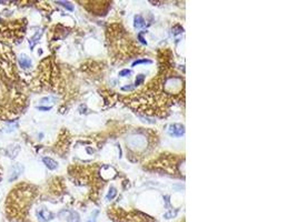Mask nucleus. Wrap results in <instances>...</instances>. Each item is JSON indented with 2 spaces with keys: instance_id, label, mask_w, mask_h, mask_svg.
Segmentation results:
<instances>
[{
  "instance_id": "7",
  "label": "nucleus",
  "mask_w": 297,
  "mask_h": 222,
  "mask_svg": "<svg viewBox=\"0 0 297 222\" xmlns=\"http://www.w3.org/2000/svg\"><path fill=\"white\" fill-rule=\"evenodd\" d=\"M41 35H42V31H38L37 33H35V36L32 37L31 39L29 40V46H30V48H34V46H35L37 42H38V40L40 39V37H41Z\"/></svg>"
},
{
  "instance_id": "1",
  "label": "nucleus",
  "mask_w": 297,
  "mask_h": 222,
  "mask_svg": "<svg viewBox=\"0 0 297 222\" xmlns=\"http://www.w3.org/2000/svg\"><path fill=\"white\" fill-rule=\"evenodd\" d=\"M37 216H38L39 222H48L55 218V214L47 209H40L37 211Z\"/></svg>"
},
{
  "instance_id": "11",
  "label": "nucleus",
  "mask_w": 297,
  "mask_h": 222,
  "mask_svg": "<svg viewBox=\"0 0 297 222\" xmlns=\"http://www.w3.org/2000/svg\"><path fill=\"white\" fill-rule=\"evenodd\" d=\"M144 80H145V75H138L137 77H136V80H135V85L134 87H137V86H140L141 83L144 82Z\"/></svg>"
},
{
  "instance_id": "15",
  "label": "nucleus",
  "mask_w": 297,
  "mask_h": 222,
  "mask_svg": "<svg viewBox=\"0 0 297 222\" xmlns=\"http://www.w3.org/2000/svg\"><path fill=\"white\" fill-rule=\"evenodd\" d=\"M38 110H42V111H49L51 109V107H38Z\"/></svg>"
},
{
  "instance_id": "8",
  "label": "nucleus",
  "mask_w": 297,
  "mask_h": 222,
  "mask_svg": "<svg viewBox=\"0 0 297 222\" xmlns=\"http://www.w3.org/2000/svg\"><path fill=\"white\" fill-rule=\"evenodd\" d=\"M134 25H135V28H143V27L146 25V22L141 16H136V17H135V24Z\"/></svg>"
},
{
  "instance_id": "13",
  "label": "nucleus",
  "mask_w": 297,
  "mask_h": 222,
  "mask_svg": "<svg viewBox=\"0 0 297 222\" xmlns=\"http://www.w3.org/2000/svg\"><path fill=\"white\" fill-rule=\"evenodd\" d=\"M130 75H131V70H128V69H124V70L119 71L120 77H129Z\"/></svg>"
},
{
  "instance_id": "10",
  "label": "nucleus",
  "mask_w": 297,
  "mask_h": 222,
  "mask_svg": "<svg viewBox=\"0 0 297 222\" xmlns=\"http://www.w3.org/2000/svg\"><path fill=\"white\" fill-rule=\"evenodd\" d=\"M57 3H59L60 6L65 7V8L67 9V10H69V11H73V6L69 2V1H57Z\"/></svg>"
},
{
  "instance_id": "17",
  "label": "nucleus",
  "mask_w": 297,
  "mask_h": 222,
  "mask_svg": "<svg viewBox=\"0 0 297 222\" xmlns=\"http://www.w3.org/2000/svg\"><path fill=\"white\" fill-rule=\"evenodd\" d=\"M134 88V86H126V87H122V90H133Z\"/></svg>"
},
{
  "instance_id": "16",
  "label": "nucleus",
  "mask_w": 297,
  "mask_h": 222,
  "mask_svg": "<svg viewBox=\"0 0 297 222\" xmlns=\"http://www.w3.org/2000/svg\"><path fill=\"white\" fill-rule=\"evenodd\" d=\"M138 38L140 39V42H141V44H147V41H145V39L143 38V36H141V33H139V35H138Z\"/></svg>"
},
{
  "instance_id": "9",
  "label": "nucleus",
  "mask_w": 297,
  "mask_h": 222,
  "mask_svg": "<svg viewBox=\"0 0 297 222\" xmlns=\"http://www.w3.org/2000/svg\"><path fill=\"white\" fill-rule=\"evenodd\" d=\"M116 194H117L116 188L111 187L110 189H109V191H108L107 196H106V199H107V200H113V199H114L115 197H116Z\"/></svg>"
},
{
  "instance_id": "3",
  "label": "nucleus",
  "mask_w": 297,
  "mask_h": 222,
  "mask_svg": "<svg viewBox=\"0 0 297 222\" xmlns=\"http://www.w3.org/2000/svg\"><path fill=\"white\" fill-rule=\"evenodd\" d=\"M22 172V166L20 164H15L10 170V174H9V181L12 182L17 180L18 177L20 175V173Z\"/></svg>"
},
{
  "instance_id": "6",
  "label": "nucleus",
  "mask_w": 297,
  "mask_h": 222,
  "mask_svg": "<svg viewBox=\"0 0 297 222\" xmlns=\"http://www.w3.org/2000/svg\"><path fill=\"white\" fill-rule=\"evenodd\" d=\"M67 213V222H81L78 212H76V211H68Z\"/></svg>"
},
{
  "instance_id": "14",
  "label": "nucleus",
  "mask_w": 297,
  "mask_h": 222,
  "mask_svg": "<svg viewBox=\"0 0 297 222\" xmlns=\"http://www.w3.org/2000/svg\"><path fill=\"white\" fill-rule=\"evenodd\" d=\"M98 214V211H95L93 212V214L90 216V219L88 220V222H96V216Z\"/></svg>"
},
{
  "instance_id": "2",
  "label": "nucleus",
  "mask_w": 297,
  "mask_h": 222,
  "mask_svg": "<svg viewBox=\"0 0 297 222\" xmlns=\"http://www.w3.org/2000/svg\"><path fill=\"white\" fill-rule=\"evenodd\" d=\"M168 132L172 137H181L185 133V127L183 124H179V123H174L169 127Z\"/></svg>"
},
{
  "instance_id": "5",
  "label": "nucleus",
  "mask_w": 297,
  "mask_h": 222,
  "mask_svg": "<svg viewBox=\"0 0 297 222\" xmlns=\"http://www.w3.org/2000/svg\"><path fill=\"white\" fill-rule=\"evenodd\" d=\"M42 162H44L45 166H46L49 170H56L57 168H58L57 161H55L53 159L49 158V157H45V158H42Z\"/></svg>"
},
{
  "instance_id": "4",
  "label": "nucleus",
  "mask_w": 297,
  "mask_h": 222,
  "mask_svg": "<svg viewBox=\"0 0 297 222\" xmlns=\"http://www.w3.org/2000/svg\"><path fill=\"white\" fill-rule=\"evenodd\" d=\"M18 63H19V66H20L22 69H28V68L31 67V59L28 57L27 55H20L19 56V58H18Z\"/></svg>"
},
{
  "instance_id": "12",
  "label": "nucleus",
  "mask_w": 297,
  "mask_h": 222,
  "mask_svg": "<svg viewBox=\"0 0 297 222\" xmlns=\"http://www.w3.org/2000/svg\"><path fill=\"white\" fill-rule=\"evenodd\" d=\"M152 60L149 59H140V60H136V61L133 62V67L137 66V64H141V63H152Z\"/></svg>"
}]
</instances>
